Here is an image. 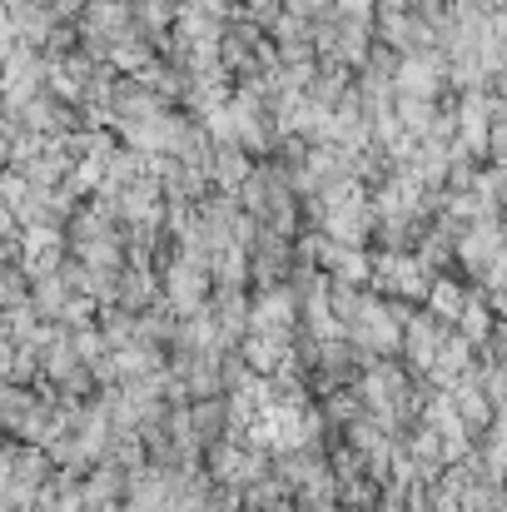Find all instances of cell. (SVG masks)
Returning <instances> with one entry per match:
<instances>
[{"instance_id": "6da1fadb", "label": "cell", "mask_w": 507, "mask_h": 512, "mask_svg": "<svg viewBox=\"0 0 507 512\" xmlns=\"http://www.w3.org/2000/svg\"><path fill=\"white\" fill-rule=\"evenodd\" d=\"M165 294H169V309H179V314H199L204 309V299H209V264H204V254H184L179 264H169Z\"/></svg>"}, {"instance_id": "7a4b0ae2", "label": "cell", "mask_w": 507, "mask_h": 512, "mask_svg": "<svg viewBox=\"0 0 507 512\" xmlns=\"http://www.w3.org/2000/svg\"><path fill=\"white\" fill-rule=\"evenodd\" d=\"M294 294L279 284H264L259 304H249V329L254 334H294Z\"/></svg>"}, {"instance_id": "3957f363", "label": "cell", "mask_w": 507, "mask_h": 512, "mask_svg": "<svg viewBox=\"0 0 507 512\" xmlns=\"http://www.w3.org/2000/svg\"><path fill=\"white\" fill-rule=\"evenodd\" d=\"M239 358H244L249 373L269 378V373H279V368L294 363V343H289V334H249V339L239 343Z\"/></svg>"}, {"instance_id": "277c9868", "label": "cell", "mask_w": 507, "mask_h": 512, "mask_svg": "<svg viewBox=\"0 0 507 512\" xmlns=\"http://www.w3.org/2000/svg\"><path fill=\"white\" fill-rule=\"evenodd\" d=\"M423 299H428V314H433V319H443V324H453V319L463 314V304H468V289H458L453 279H433Z\"/></svg>"}, {"instance_id": "5b68a950", "label": "cell", "mask_w": 507, "mask_h": 512, "mask_svg": "<svg viewBox=\"0 0 507 512\" xmlns=\"http://www.w3.org/2000/svg\"><path fill=\"white\" fill-rule=\"evenodd\" d=\"M209 174H214V184L239 189V184H244V174H249V160H244L234 145H219V150H214V165H209Z\"/></svg>"}, {"instance_id": "8992f818", "label": "cell", "mask_w": 507, "mask_h": 512, "mask_svg": "<svg viewBox=\"0 0 507 512\" xmlns=\"http://www.w3.org/2000/svg\"><path fill=\"white\" fill-rule=\"evenodd\" d=\"M338 10H343L348 20H358V25H368V15H373V0H338Z\"/></svg>"}, {"instance_id": "52a82bcc", "label": "cell", "mask_w": 507, "mask_h": 512, "mask_svg": "<svg viewBox=\"0 0 507 512\" xmlns=\"http://www.w3.org/2000/svg\"><path fill=\"white\" fill-rule=\"evenodd\" d=\"M249 5H264V0H249Z\"/></svg>"}]
</instances>
